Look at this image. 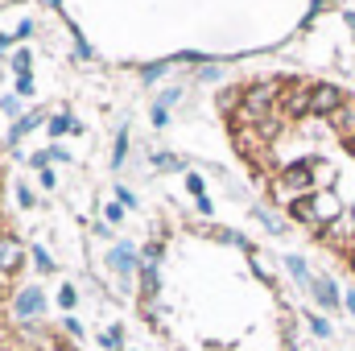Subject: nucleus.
I'll return each instance as SVG.
<instances>
[{"label":"nucleus","instance_id":"f257e3e1","mask_svg":"<svg viewBox=\"0 0 355 351\" xmlns=\"http://www.w3.org/2000/svg\"><path fill=\"white\" fill-rule=\"evenodd\" d=\"M343 103H347V99H343V91L331 87V83H318L314 95H310V108H314V112H327V116H335Z\"/></svg>","mask_w":355,"mask_h":351},{"label":"nucleus","instance_id":"f03ea898","mask_svg":"<svg viewBox=\"0 0 355 351\" xmlns=\"http://www.w3.org/2000/svg\"><path fill=\"white\" fill-rule=\"evenodd\" d=\"M272 95H277V87H272V83H261V87H252V95H248V108H244V116H248V120H261L268 108H272Z\"/></svg>","mask_w":355,"mask_h":351},{"label":"nucleus","instance_id":"7ed1b4c3","mask_svg":"<svg viewBox=\"0 0 355 351\" xmlns=\"http://www.w3.org/2000/svg\"><path fill=\"white\" fill-rule=\"evenodd\" d=\"M310 289H314V298H318L322 306H339V289H335V281L314 277V281H310Z\"/></svg>","mask_w":355,"mask_h":351},{"label":"nucleus","instance_id":"20e7f679","mask_svg":"<svg viewBox=\"0 0 355 351\" xmlns=\"http://www.w3.org/2000/svg\"><path fill=\"white\" fill-rule=\"evenodd\" d=\"M339 215V198L335 194H318L314 198V219H335Z\"/></svg>","mask_w":355,"mask_h":351},{"label":"nucleus","instance_id":"39448f33","mask_svg":"<svg viewBox=\"0 0 355 351\" xmlns=\"http://www.w3.org/2000/svg\"><path fill=\"white\" fill-rule=\"evenodd\" d=\"M37 310H42V293H37V289H25V293L17 298V314L29 318V314H37Z\"/></svg>","mask_w":355,"mask_h":351},{"label":"nucleus","instance_id":"423d86ee","mask_svg":"<svg viewBox=\"0 0 355 351\" xmlns=\"http://www.w3.org/2000/svg\"><path fill=\"white\" fill-rule=\"evenodd\" d=\"M21 264V244L17 240H0V268H17Z\"/></svg>","mask_w":355,"mask_h":351},{"label":"nucleus","instance_id":"0eeeda50","mask_svg":"<svg viewBox=\"0 0 355 351\" xmlns=\"http://www.w3.org/2000/svg\"><path fill=\"white\" fill-rule=\"evenodd\" d=\"M281 182H285L289 190H306V186H310V170H306V166H293V170L281 174Z\"/></svg>","mask_w":355,"mask_h":351},{"label":"nucleus","instance_id":"6e6552de","mask_svg":"<svg viewBox=\"0 0 355 351\" xmlns=\"http://www.w3.org/2000/svg\"><path fill=\"white\" fill-rule=\"evenodd\" d=\"M132 261H137V257H132V248H128V244L112 248V257H107V264H112V268H120V273H128V268H132Z\"/></svg>","mask_w":355,"mask_h":351},{"label":"nucleus","instance_id":"1a4fd4ad","mask_svg":"<svg viewBox=\"0 0 355 351\" xmlns=\"http://www.w3.org/2000/svg\"><path fill=\"white\" fill-rule=\"evenodd\" d=\"M37 120H42L37 112H29V116H21V120L12 124V132H8V145H17V141H21V137H25V132H29V128H33Z\"/></svg>","mask_w":355,"mask_h":351},{"label":"nucleus","instance_id":"9d476101","mask_svg":"<svg viewBox=\"0 0 355 351\" xmlns=\"http://www.w3.org/2000/svg\"><path fill=\"white\" fill-rule=\"evenodd\" d=\"M331 120H335V124H339L343 132H352V137H355V103H343V108H339V112H335Z\"/></svg>","mask_w":355,"mask_h":351},{"label":"nucleus","instance_id":"9b49d317","mask_svg":"<svg viewBox=\"0 0 355 351\" xmlns=\"http://www.w3.org/2000/svg\"><path fill=\"white\" fill-rule=\"evenodd\" d=\"M310 95H314V91L293 87V91H289V112H306V108H310Z\"/></svg>","mask_w":355,"mask_h":351},{"label":"nucleus","instance_id":"f8f14e48","mask_svg":"<svg viewBox=\"0 0 355 351\" xmlns=\"http://www.w3.org/2000/svg\"><path fill=\"white\" fill-rule=\"evenodd\" d=\"M289 273H293V277H297V281H302V285H310V281H314V277H310V273H306V261H302V257H289Z\"/></svg>","mask_w":355,"mask_h":351},{"label":"nucleus","instance_id":"ddd939ff","mask_svg":"<svg viewBox=\"0 0 355 351\" xmlns=\"http://www.w3.org/2000/svg\"><path fill=\"white\" fill-rule=\"evenodd\" d=\"M293 215L306 219V223H314V203H302V198H297V203H293Z\"/></svg>","mask_w":355,"mask_h":351},{"label":"nucleus","instance_id":"4468645a","mask_svg":"<svg viewBox=\"0 0 355 351\" xmlns=\"http://www.w3.org/2000/svg\"><path fill=\"white\" fill-rule=\"evenodd\" d=\"M0 112L17 116V112H21V99H17V95H4V99H0Z\"/></svg>","mask_w":355,"mask_h":351},{"label":"nucleus","instance_id":"2eb2a0df","mask_svg":"<svg viewBox=\"0 0 355 351\" xmlns=\"http://www.w3.org/2000/svg\"><path fill=\"white\" fill-rule=\"evenodd\" d=\"M67 128H71V116H54V120H50V132H54V137H62Z\"/></svg>","mask_w":355,"mask_h":351},{"label":"nucleus","instance_id":"dca6fc26","mask_svg":"<svg viewBox=\"0 0 355 351\" xmlns=\"http://www.w3.org/2000/svg\"><path fill=\"white\" fill-rule=\"evenodd\" d=\"M124 149H128V137L120 132V137H116V153H112V166H120V162H124Z\"/></svg>","mask_w":355,"mask_h":351},{"label":"nucleus","instance_id":"f3484780","mask_svg":"<svg viewBox=\"0 0 355 351\" xmlns=\"http://www.w3.org/2000/svg\"><path fill=\"white\" fill-rule=\"evenodd\" d=\"M162 75H166V67H145V71H141V79H145V83H157Z\"/></svg>","mask_w":355,"mask_h":351},{"label":"nucleus","instance_id":"a211bd4d","mask_svg":"<svg viewBox=\"0 0 355 351\" xmlns=\"http://www.w3.org/2000/svg\"><path fill=\"white\" fill-rule=\"evenodd\" d=\"M157 166H162V170H178L182 162H178L174 153H157Z\"/></svg>","mask_w":355,"mask_h":351},{"label":"nucleus","instance_id":"6ab92c4d","mask_svg":"<svg viewBox=\"0 0 355 351\" xmlns=\"http://www.w3.org/2000/svg\"><path fill=\"white\" fill-rule=\"evenodd\" d=\"M12 67H17V75H21V79H25V71H29V54H25V50H21V54H17V58H12Z\"/></svg>","mask_w":355,"mask_h":351},{"label":"nucleus","instance_id":"aec40b11","mask_svg":"<svg viewBox=\"0 0 355 351\" xmlns=\"http://www.w3.org/2000/svg\"><path fill=\"white\" fill-rule=\"evenodd\" d=\"M33 257H37V268H54V257H50V252H46V248H37V252H33Z\"/></svg>","mask_w":355,"mask_h":351},{"label":"nucleus","instance_id":"412c9836","mask_svg":"<svg viewBox=\"0 0 355 351\" xmlns=\"http://www.w3.org/2000/svg\"><path fill=\"white\" fill-rule=\"evenodd\" d=\"M310 331H314V335H331V327H327L322 318H310Z\"/></svg>","mask_w":355,"mask_h":351},{"label":"nucleus","instance_id":"4be33fe9","mask_svg":"<svg viewBox=\"0 0 355 351\" xmlns=\"http://www.w3.org/2000/svg\"><path fill=\"white\" fill-rule=\"evenodd\" d=\"M116 198H120V203H124V207H132V203H137V198H132V190H124V186H120V190H116Z\"/></svg>","mask_w":355,"mask_h":351},{"label":"nucleus","instance_id":"5701e85b","mask_svg":"<svg viewBox=\"0 0 355 351\" xmlns=\"http://www.w3.org/2000/svg\"><path fill=\"white\" fill-rule=\"evenodd\" d=\"M58 302H62V306H75V289H71V285H67V289H62V293H58Z\"/></svg>","mask_w":355,"mask_h":351},{"label":"nucleus","instance_id":"b1692460","mask_svg":"<svg viewBox=\"0 0 355 351\" xmlns=\"http://www.w3.org/2000/svg\"><path fill=\"white\" fill-rule=\"evenodd\" d=\"M186 186H190V190H194V194L202 198V178H194V174H190V178H186Z\"/></svg>","mask_w":355,"mask_h":351},{"label":"nucleus","instance_id":"393cba45","mask_svg":"<svg viewBox=\"0 0 355 351\" xmlns=\"http://www.w3.org/2000/svg\"><path fill=\"white\" fill-rule=\"evenodd\" d=\"M347 306H352V314H355V293H347Z\"/></svg>","mask_w":355,"mask_h":351},{"label":"nucleus","instance_id":"a878e982","mask_svg":"<svg viewBox=\"0 0 355 351\" xmlns=\"http://www.w3.org/2000/svg\"><path fill=\"white\" fill-rule=\"evenodd\" d=\"M352 153H355V137H352Z\"/></svg>","mask_w":355,"mask_h":351}]
</instances>
